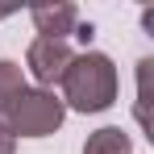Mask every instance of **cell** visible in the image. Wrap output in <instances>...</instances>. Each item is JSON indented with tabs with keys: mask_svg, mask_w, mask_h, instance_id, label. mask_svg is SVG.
I'll return each mask as SVG.
<instances>
[{
	"mask_svg": "<svg viewBox=\"0 0 154 154\" xmlns=\"http://www.w3.org/2000/svg\"><path fill=\"white\" fill-rule=\"evenodd\" d=\"M58 83H63V108L71 104L75 112H104L117 100V67L108 54H96V50L75 54Z\"/></svg>",
	"mask_w": 154,
	"mask_h": 154,
	"instance_id": "1",
	"label": "cell"
},
{
	"mask_svg": "<svg viewBox=\"0 0 154 154\" xmlns=\"http://www.w3.org/2000/svg\"><path fill=\"white\" fill-rule=\"evenodd\" d=\"M63 100L54 96V92H46V88H25L17 100L4 108V125H8V133L17 137H46V133H54V129L63 125Z\"/></svg>",
	"mask_w": 154,
	"mask_h": 154,
	"instance_id": "2",
	"label": "cell"
},
{
	"mask_svg": "<svg viewBox=\"0 0 154 154\" xmlns=\"http://www.w3.org/2000/svg\"><path fill=\"white\" fill-rule=\"evenodd\" d=\"M71 58H75L71 46L67 42H54V38H33V46L25 54V63H29V71H33L38 83H58V79L67 75Z\"/></svg>",
	"mask_w": 154,
	"mask_h": 154,
	"instance_id": "3",
	"label": "cell"
},
{
	"mask_svg": "<svg viewBox=\"0 0 154 154\" xmlns=\"http://www.w3.org/2000/svg\"><path fill=\"white\" fill-rule=\"evenodd\" d=\"M29 17H33L38 33L42 38H54V42H67V33H75V25H79L75 4H38Z\"/></svg>",
	"mask_w": 154,
	"mask_h": 154,
	"instance_id": "4",
	"label": "cell"
},
{
	"mask_svg": "<svg viewBox=\"0 0 154 154\" xmlns=\"http://www.w3.org/2000/svg\"><path fill=\"white\" fill-rule=\"evenodd\" d=\"M83 154H133V142H129V133H125V129L104 125V129H96V133H88Z\"/></svg>",
	"mask_w": 154,
	"mask_h": 154,
	"instance_id": "5",
	"label": "cell"
},
{
	"mask_svg": "<svg viewBox=\"0 0 154 154\" xmlns=\"http://www.w3.org/2000/svg\"><path fill=\"white\" fill-rule=\"evenodd\" d=\"M25 92V79H21V67L13 63V58H0V117H4V108L17 100Z\"/></svg>",
	"mask_w": 154,
	"mask_h": 154,
	"instance_id": "6",
	"label": "cell"
},
{
	"mask_svg": "<svg viewBox=\"0 0 154 154\" xmlns=\"http://www.w3.org/2000/svg\"><path fill=\"white\" fill-rule=\"evenodd\" d=\"M0 154H17V137L8 133V125L0 121Z\"/></svg>",
	"mask_w": 154,
	"mask_h": 154,
	"instance_id": "7",
	"label": "cell"
},
{
	"mask_svg": "<svg viewBox=\"0 0 154 154\" xmlns=\"http://www.w3.org/2000/svg\"><path fill=\"white\" fill-rule=\"evenodd\" d=\"M92 33H96L92 25H75V38H79V42H92Z\"/></svg>",
	"mask_w": 154,
	"mask_h": 154,
	"instance_id": "8",
	"label": "cell"
}]
</instances>
